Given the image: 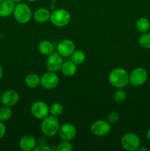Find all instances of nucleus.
Returning <instances> with one entry per match:
<instances>
[{
	"instance_id": "nucleus-35",
	"label": "nucleus",
	"mask_w": 150,
	"mask_h": 151,
	"mask_svg": "<svg viewBox=\"0 0 150 151\" xmlns=\"http://www.w3.org/2000/svg\"><path fill=\"white\" fill-rule=\"evenodd\" d=\"M0 105H1V100H0Z\"/></svg>"
},
{
	"instance_id": "nucleus-33",
	"label": "nucleus",
	"mask_w": 150,
	"mask_h": 151,
	"mask_svg": "<svg viewBox=\"0 0 150 151\" xmlns=\"http://www.w3.org/2000/svg\"><path fill=\"white\" fill-rule=\"evenodd\" d=\"M13 1H14L15 3H19V2H21V0H13Z\"/></svg>"
},
{
	"instance_id": "nucleus-4",
	"label": "nucleus",
	"mask_w": 150,
	"mask_h": 151,
	"mask_svg": "<svg viewBox=\"0 0 150 151\" xmlns=\"http://www.w3.org/2000/svg\"><path fill=\"white\" fill-rule=\"evenodd\" d=\"M50 22L54 26L63 27L69 24L71 21V14L67 10L59 8L54 10L50 15Z\"/></svg>"
},
{
	"instance_id": "nucleus-14",
	"label": "nucleus",
	"mask_w": 150,
	"mask_h": 151,
	"mask_svg": "<svg viewBox=\"0 0 150 151\" xmlns=\"http://www.w3.org/2000/svg\"><path fill=\"white\" fill-rule=\"evenodd\" d=\"M19 145V148L23 151L34 150L37 145L36 139L32 135H25L20 139Z\"/></svg>"
},
{
	"instance_id": "nucleus-34",
	"label": "nucleus",
	"mask_w": 150,
	"mask_h": 151,
	"mask_svg": "<svg viewBox=\"0 0 150 151\" xmlns=\"http://www.w3.org/2000/svg\"><path fill=\"white\" fill-rule=\"evenodd\" d=\"M26 1H30V2H32V1H37V0H26Z\"/></svg>"
},
{
	"instance_id": "nucleus-32",
	"label": "nucleus",
	"mask_w": 150,
	"mask_h": 151,
	"mask_svg": "<svg viewBox=\"0 0 150 151\" xmlns=\"http://www.w3.org/2000/svg\"><path fill=\"white\" fill-rule=\"evenodd\" d=\"M138 150H139V151H148L149 148H147V147H141V146H140V147L138 148Z\"/></svg>"
},
{
	"instance_id": "nucleus-27",
	"label": "nucleus",
	"mask_w": 150,
	"mask_h": 151,
	"mask_svg": "<svg viewBox=\"0 0 150 151\" xmlns=\"http://www.w3.org/2000/svg\"><path fill=\"white\" fill-rule=\"evenodd\" d=\"M119 115L117 112L112 111L107 116V121L110 122V124H115L119 121Z\"/></svg>"
},
{
	"instance_id": "nucleus-11",
	"label": "nucleus",
	"mask_w": 150,
	"mask_h": 151,
	"mask_svg": "<svg viewBox=\"0 0 150 151\" xmlns=\"http://www.w3.org/2000/svg\"><path fill=\"white\" fill-rule=\"evenodd\" d=\"M60 138L63 141H72L76 134V129L71 123H64L60 127L58 131Z\"/></svg>"
},
{
	"instance_id": "nucleus-21",
	"label": "nucleus",
	"mask_w": 150,
	"mask_h": 151,
	"mask_svg": "<svg viewBox=\"0 0 150 151\" xmlns=\"http://www.w3.org/2000/svg\"><path fill=\"white\" fill-rule=\"evenodd\" d=\"M85 58H86V56H85V52L82 50H74V52L71 55V60L76 65H80L83 63Z\"/></svg>"
},
{
	"instance_id": "nucleus-16",
	"label": "nucleus",
	"mask_w": 150,
	"mask_h": 151,
	"mask_svg": "<svg viewBox=\"0 0 150 151\" xmlns=\"http://www.w3.org/2000/svg\"><path fill=\"white\" fill-rule=\"evenodd\" d=\"M49 10L45 7L38 8L34 13V20L38 24H44L50 19Z\"/></svg>"
},
{
	"instance_id": "nucleus-7",
	"label": "nucleus",
	"mask_w": 150,
	"mask_h": 151,
	"mask_svg": "<svg viewBox=\"0 0 150 151\" xmlns=\"http://www.w3.org/2000/svg\"><path fill=\"white\" fill-rule=\"evenodd\" d=\"M32 116L38 119H43L49 114V107L44 101L38 100L34 102L30 108Z\"/></svg>"
},
{
	"instance_id": "nucleus-6",
	"label": "nucleus",
	"mask_w": 150,
	"mask_h": 151,
	"mask_svg": "<svg viewBox=\"0 0 150 151\" xmlns=\"http://www.w3.org/2000/svg\"><path fill=\"white\" fill-rule=\"evenodd\" d=\"M148 79V72L144 68L136 67L129 73V83L134 86H141Z\"/></svg>"
},
{
	"instance_id": "nucleus-1",
	"label": "nucleus",
	"mask_w": 150,
	"mask_h": 151,
	"mask_svg": "<svg viewBox=\"0 0 150 151\" xmlns=\"http://www.w3.org/2000/svg\"><path fill=\"white\" fill-rule=\"evenodd\" d=\"M110 83L117 88H123L129 83V73L123 68H115L108 76Z\"/></svg>"
},
{
	"instance_id": "nucleus-25",
	"label": "nucleus",
	"mask_w": 150,
	"mask_h": 151,
	"mask_svg": "<svg viewBox=\"0 0 150 151\" xmlns=\"http://www.w3.org/2000/svg\"><path fill=\"white\" fill-rule=\"evenodd\" d=\"M126 98V92L122 88H119L113 94V100L118 103H123Z\"/></svg>"
},
{
	"instance_id": "nucleus-24",
	"label": "nucleus",
	"mask_w": 150,
	"mask_h": 151,
	"mask_svg": "<svg viewBox=\"0 0 150 151\" xmlns=\"http://www.w3.org/2000/svg\"><path fill=\"white\" fill-rule=\"evenodd\" d=\"M12 116V111L10 107L3 106L0 107V121L5 122L9 120Z\"/></svg>"
},
{
	"instance_id": "nucleus-9",
	"label": "nucleus",
	"mask_w": 150,
	"mask_h": 151,
	"mask_svg": "<svg viewBox=\"0 0 150 151\" xmlns=\"http://www.w3.org/2000/svg\"><path fill=\"white\" fill-rule=\"evenodd\" d=\"M59 83V77L56 72H48L43 74L41 77V85L44 88L51 90L55 88Z\"/></svg>"
},
{
	"instance_id": "nucleus-28",
	"label": "nucleus",
	"mask_w": 150,
	"mask_h": 151,
	"mask_svg": "<svg viewBox=\"0 0 150 151\" xmlns=\"http://www.w3.org/2000/svg\"><path fill=\"white\" fill-rule=\"evenodd\" d=\"M35 151H51V148L49 145H36V147L34 149Z\"/></svg>"
},
{
	"instance_id": "nucleus-30",
	"label": "nucleus",
	"mask_w": 150,
	"mask_h": 151,
	"mask_svg": "<svg viewBox=\"0 0 150 151\" xmlns=\"http://www.w3.org/2000/svg\"><path fill=\"white\" fill-rule=\"evenodd\" d=\"M146 137L147 140L150 142V128H149L146 131Z\"/></svg>"
},
{
	"instance_id": "nucleus-5",
	"label": "nucleus",
	"mask_w": 150,
	"mask_h": 151,
	"mask_svg": "<svg viewBox=\"0 0 150 151\" xmlns=\"http://www.w3.org/2000/svg\"><path fill=\"white\" fill-rule=\"evenodd\" d=\"M141 143V139L135 133H126L121 139V147L128 151L138 150Z\"/></svg>"
},
{
	"instance_id": "nucleus-12",
	"label": "nucleus",
	"mask_w": 150,
	"mask_h": 151,
	"mask_svg": "<svg viewBox=\"0 0 150 151\" xmlns=\"http://www.w3.org/2000/svg\"><path fill=\"white\" fill-rule=\"evenodd\" d=\"M0 100L3 106L12 107L16 106L19 101V94L16 90L9 89L1 94Z\"/></svg>"
},
{
	"instance_id": "nucleus-19",
	"label": "nucleus",
	"mask_w": 150,
	"mask_h": 151,
	"mask_svg": "<svg viewBox=\"0 0 150 151\" xmlns=\"http://www.w3.org/2000/svg\"><path fill=\"white\" fill-rule=\"evenodd\" d=\"M25 84L30 88H35L41 85V78L35 73H30L25 78Z\"/></svg>"
},
{
	"instance_id": "nucleus-26",
	"label": "nucleus",
	"mask_w": 150,
	"mask_h": 151,
	"mask_svg": "<svg viewBox=\"0 0 150 151\" xmlns=\"http://www.w3.org/2000/svg\"><path fill=\"white\" fill-rule=\"evenodd\" d=\"M58 151H71L73 149V145L69 141H63L57 145V147Z\"/></svg>"
},
{
	"instance_id": "nucleus-3",
	"label": "nucleus",
	"mask_w": 150,
	"mask_h": 151,
	"mask_svg": "<svg viewBox=\"0 0 150 151\" xmlns=\"http://www.w3.org/2000/svg\"><path fill=\"white\" fill-rule=\"evenodd\" d=\"M13 14L16 22L21 24H27L32 18V10L28 4L19 2L15 6Z\"/></svg>"
},
{
	"instance_id": "nucleus-13",
	"label": "nucleus",
	"mask_w": 150,
	"mask_h": 151,
	"mask_svg": "<svg viewBox=\"0 0 150 151\" xmlns=\"http://www.w3.org/2000/svg\"><path fill=\"white\" fill-rule=\"evenodd\" d=\"M57 52L63 57H69L75 50V44L70 39H63L57 46Z\"/></svg>"
},
{
	"instance_id": "nucleus-29",
	"label": "nucleus",
	"mask_w": 150,
	"mask_h": 151,
	"mask_svg": "<svg viewBox=\"0 0 150 151\" xmlns=\"http://www.w3.org/2000/svg\"><path fill=\"white\" fill-rule=\"evenodd\" d=\"M7 128H6L5 125L3 122L0 121V139H2L5 136Z\"/></svg>"
},
{
	"instance_id": "nucleus-31",
	"label": "nucleus",
	"mask_w": 150,
	"mask_h": 151,
	"mask_svg": "<svg viewBox=\"0 0 150 151\" xmlns=\"http://www.w3.org/2000/svg\"><path fill=\"white\" fill-rule=\"evenodd\" d=\"M3 75H4V71H3V69L2 67H1V66L0 65V81H1V79H2Z\"/></svg>"
},
{
	"instance_id": "nucleus-17",
	"label": "nucleus",
	"mask_w": 150,
	"mask_h": 151,
	"mask_svg": "<svg viewBox=\"0 0 150 151\" xmlns=\"http://www.w3.org/2000/svg\"><path fill=\"white\" fill-rule=\"evenodd\" d=\"M76 66L77 65L75 64L71 60H67L63 63L60 71L66 77H72L76 73V71H77Z\"/></svg>"
},
{
	"instance_id": "nucleus-18",
	"label": "nucleus",
	"mask_w": 150,
	"mask_h": 151,
	"mask_svg": "<svg viewBox=\"0 0 150 151\" xmlns=\"http://www.w3.org/2000/svg\"><path fill=\"white\" fill-rule=\"evenodd\" d=\"M38 50L41 54L48 56L54 52V46L51 41L44 40L38 44Z\"/></svg>"
},
{
	"instance_id": "nucleus-20",
	"label": "nucleus",
	"mask_w": 150,
	"mask_h": 151,
	"mask_svg": "<svg viewBox=\"0 0 150 151\" xmlns=\"http://www.w3.org/2000/svg\"><path fill=\"white\" fill-rule=\"evenodd\" d=\"M135 27H136L137 30L141 33L149 32L150 29V22L148 19L145 17L139 18L136 21Z\"/></svg>"
},
{
	"instance_id": "nucleus-15",
	"label": "nucleus",
	"mask_w": 150,
	"mask_h": 151,
	"mask_svg": "<svg viewBox=\"0 0 150 151\" xmlns=\"http://www.w3.org/2000/svg\"><path fill=\"white\" fill-rule=\"evenodd\" d=\"M16 3L13 0H0V17L7 18L13 14Z\"/></svg>"
},
{
	"instance_id": "nucleus-23",
	"label": "nucleus",
	"mask_w": 150,
	"mask_h": 151,
	"mask_svg": "<svg viewBox=\"0 0 150 151\" xmlns=\"http://www.w3.org/2000/svg\"><path fill=\"white\" fill-rule=\"evenodd\" d=\"M63 111L64 108L60 103H54L49 108V113L56 117L60 116L63 113Z\"/></svg>"
},
{
	"instance_id": "nucleus-2",
	"label": "nucleus",
	"mask_w": 150,
	"mask_h": 151,
	"mask_svg": "<svg viewBox=\"0 0 150 151\" xmlns=\"http://www.w3.org/2000/svg\"><path fill=\"white\" fill-rule=\"evenodd\" d=\"M60 123L57 117L52 116H47L42 119L41 124V132L47 137H53L58 134L60 129Z\"/></svg>"
},
{
	"instance_id": "nucleus-10",
	"label": "nucleus",
	"mask_w": 150,
	"mask_h": 151,
	"mask_svg": "<svg viewBox=\"0 0 150 151\" xmlns=\"http://www.w3.org/2000/svg\"><path fill=\"white\" fill-rule=\"evenodd\" d=\"M63 63V56L60 55L58 52H53L51 54L48 55L46 61V66L48 71L53 72H57L60 70Z\"/></svg>"
},
{
	"instance_id": "nucleus-8",
	"label": "nucleus",
	"mask_w": 150,
	"mask_h": 151,
	"mask_svg": "<svg viewBox=\"0 0 150 151\" xmlns=\"http://www.w3.org/2000/svg\"><path fill=\"white\" fill-rule=\"evenodd\" d=\"M111 131L110 123L104 119L95 121L91 126V132L96 137H102L107 135Z\"/></svg>"
},
{
	"instance_id": "nucleus-22",
	"label": "nucleus",
	"mask_w": 150,
	"mask_h": 151,
	"mask_svg": "<svg viewBox=\"0 0 150 151\" xmlns=\"http://www.w3.org/2000/svg\"><path fill=\"white\" fill-rule=\"evenodd\" d=\"M138 44L144 49H150V32L142 33L138 38Z\"/></svg>"
}]
</instances>
